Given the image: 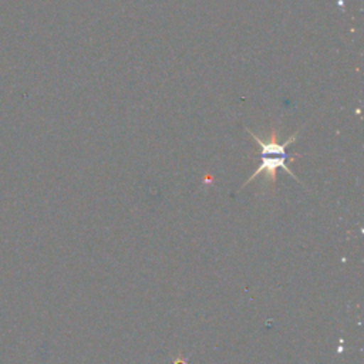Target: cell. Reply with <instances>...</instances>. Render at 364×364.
<instances>
[{"label": "cell", "mask_w": 364, "mask_h": 364, "mask_svg": "<svg viewBox=\"0 0 364 364\" xmlns=\"http://www.w3.org/2000/svg\"><path fill=\"white\" fill-rule=\"evenodd\" d=\"M246 131L249 132L250 136L255 138L256 144L259 145L260 164L257 165L256 171L246 179V182L242 185V188H245L247 183H250L252 181H255L256 178H259L262 173H264V175H266L264 178L267 179V182H269L272 186H274V185H276V179H277L276 171H277L279 168L284 169L293 179H296V181L299 182L297 176H296V175L291 172V169L287 166V161H293L294 156L287 158V155H286V148H287L293 141H296V138H297L300 129L296 131V134L290 135L286 141H279V134H277V131L274 129L273 125H272L270 134H269V136H267L266 139L259 138V136H257L252 129H249V128H246Z\"/></svg>", "instance_id": "cell-1"}]
</instances>
